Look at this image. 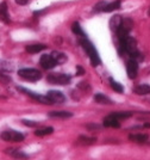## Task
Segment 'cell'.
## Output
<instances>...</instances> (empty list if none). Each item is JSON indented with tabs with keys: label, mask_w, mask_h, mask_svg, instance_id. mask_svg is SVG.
Wrapping results in <instances>:
<instances>
[{
	"label": "cell",
	"mask_w": 150,
	"mask_h": 160,
	"mask_svg": "<svg viewBox=\"0 0 150 160\" xmlns=\"http://www.w3.org/2000/svg\"><path fill=\"white\" fill-rule=\"evenodd\" d=\"M79 43L81 44V47L84 48L85 52L87 53L90 60H91L92 66H94V67L99 66V65L101 63V60H100V58H99V54H98V52H97V49L92 44L91 41L88 40L86 36H82V37L79 38Z\"/></svg>",
	"instance_id": "cell-1"
},
{
	"label": "cell",
	"mask_w": 150,
	"mask_h": 160,
	"mask_svg": "<svg viewBox=\"0 0 150 160\" xmlns=\"http://www.w3.org/2000/svg\"><path fill=\"white\" fill-rule=\"evenodd\" d=\"M124 50L126 54H129L132 59H135V60L137 61V59H142V56H141V53H139V50H138L137 48V42L135 38H132V37H128L126 40L124 41Z\"/></svg>",
	"instance_id": "cell-2"
},
{
	"label": "cell",
	"mask_w": 150,
	"mask_h": 160,
	"mask_svg": "<svg viewBox=\"0 0 150 160\" xmlns=\"http://www.w3.org/2000/svg\"><path fill=\"white\" fill-rule=\"evenodd\" d=\"M18 75L26 81H37L42 78V73L35 68H22L18 71Z\"/></svg>",
	"instance_id": "cell-3"
},
{
	"label": "cell",
	"mask_w": 150,
	"mask_h": 160,
	"mask_svg": "<svg viewBox=\"0 0 150 160\" xmlns=\"http://www.w3.org/2000/svg\"><path fill=\"white\" fill-rule=\"evenodd\" d=\"M48 81L52 84V85H67L70 82L72 78L67 74H62V73H52L48 75Z\"/></svg>",
	"instance_id": "cell-4"
},
{
	"label": "cell",
	"mask_w": 150,
	"mask_h": 160,
	"mask_svg": "<svg viewBox=\"0 0 150 160\" xmlns=\"http://www.w3.org/2000/svg\"><path fill=\"white\" fill-rule=\"evenodd\" d=\"M1 139L7 142H22L24 141V135L17 130L8 129L1 133Z\"/></svg>",
	"instance_id": "cell-5"
},
{
	"label": "cell",
	"mask_w": 150,
	"mask_h": 160,
	"mask_svg": "<svg viewBox=\"0 0 150 160\" xmlns=\"http://www.w3.org/2000/svg\"><path fill=\"white\" fill-rule=\"evenodd\" d=\"M17 90L20 91V92H24L26 96H29V97H31L32 99L37 100L39 103H42V104H46V105H51V100L49 99L46 96H42V94H38V93H35L32 91H30V90H26L24 87H17Z\"/></svg>",
	"instance_id": "cell-6"
},
{
	"label": "cell",
	"mask_w": 150,
	"mask_h": 160,
	"mask_svg": "<svg viewBox=\"0 0 150 160\" xmlns=\"http://www.w3.org/2000/svg\"><path fill=\"white\" fill-rule=\"evenodd\" d=\"M41 66L43 67L44 69H52L55 66H57V62L55 61V59L52 58L51 54H46V55H42L41 60H39Z\"/></svg>",
	"instance_id": "cell-7"
},
{
	"label": "cell",
	"mask_w": 150,
	"mask_h": 160,
	"mask_svg": "<svg viewBox=\"0 0 150 160\" xmlns=\"http://www.w3.org/2000/svg\"><path fill=\"white\" fill-rule=\"evenodd\" d=\"M126 73L130 79H135L138 73V63L135 59H131L126 63Z\"/></svg>",
	"instance_id": "cell-8"
},
{
	"label": "cell",
	"mask_w": 150,
	"mask_h": 160,
	"mask_svg": "<svg viewBox=\"0 0 150 160\" xmlns=\"http://www.w3.org/2000/svg\"><path fill=\"white\" fill-rule=\"evenodd\" d=\"M46 97L51 100L52 104H62L65 102V94L60 91H49Z\"/></svg>",
	"instance_id": "cell-9"
},
{
	"label": "cell",
	"mask_w": 150,
	"mask_h": 160,
	"mask_svg": "<svg viewBox=\"0 0 150 160\" xmlns=\"http://www.w3.org/2000/svg\"><path fill=\"white\" fill-rule=\"evenodd\" d=\"M105 127L107 128H119L120 127V122L117 117H114L113 115H109L107 117H105L104 121H103Z\"/></svg>",
	"instance_id": "cell-10"
},
{
	"label": "cell",
	"mask_w": 150,
	"mask_h": 160,
	"mask_svg": "<svg viewBox=\"0 0 150 160\" xmlns=\"http://www.w3.org/2000/svg\"><path fill=\"white\" fill-rule=\"evenodd\" d=\"M0 20L8 24L10 23V16H8V8H7V4L4 1L0 4Z\"/></svg>",
	"instance_id": "cell-11"
},
{
	"label": "cell",
	"mask_w": 150,
	"mask_h": 160,
	"mask_svg": "<svg viewBox=\"0 0 150 160\" xmlns=\"http://www.w3.org/2000/svg\"><path fill=\"white\" fill-rule=\"evenodd\" d=\"M46 48V44H42V43H36V44H29V46H26L25 50L27 53L30 54H36V53H39V52H42V50H44Z\"/></svg>",
	"instance_id": "cell-12"
},
{
	"label": "cell",
	"mask_w": 150,
	"mask_h": 160,
	"mask_svg": "<svg viewBox=\"0 0 150 160\" xmlns=\"http://www.w3.org/2000/svg\"><path fill=\"white\" fill-rule=\"evenodd\" d=\"M94 102L95 103H98V104H106V105H110L112 104V100L107 97V96H105L103 93H97L94 96Z\"/></svg>",
	"instance_id": "cell-13"
},
{
	"label": "cell",
	"mask_w": 150,
	"mask_h": 160,
	"mask_svg": "<svg viewBox=\"0 0 150 160\" xmlns=\"http://www.w3.org/2000/svg\"><path fill=\"white\" fill-rule=\"evenodd\" d=\"M122 22H123V18L120 16H114L110 19V27H111V30L113 31H117L119 27L122 25Z\"/></svg>",
	"instance_id": "cell-14"
},
{
	"label": "cell",
	"mask_w": 150,
	"mask_h": 160,
	"mask_svg": "<svg viewBox=\"0 0 150 160\" xmlns=\"http://www.w3.org/2000/svg\"><path fill=\"white\" fill-rule=\"evenodd\" d=\"M129 140L142 143V142H145L148 140V135L147 134H130L129 135Z\"/></svg>",
	"instance_id": "cell-15"
},
{
	"label": "cell",
	"mask_w": 150,
	"mask_h": 160,
	"mask_svg": "<svg viewBox=\"0 0 150 160\" xmlns=\"http://www.w3.org/2000/svg\"><path fill=\"white\" fill-rule=\"evenodd\" d=\"M73 113L69 111H51L49 112V117H56V118H69Z\"/></svg>",
	"instance_id": "cell-16"
},
{
	"label": "cell",
	"mask_w": 150,
	"mask_h": 160,
	"mask_svg": "<svg viewBox=\"0 0 150 160\" xmlns=\"http://www.w3.org/2000/svg\"><path fill=\"white\" fill-rule=\"evenodd\" d=\"M135 93L139 94V96H145V94H149L150 93V86L147 85V84H143V85H138L135 90Z\"/></svg>",
	"instance_id": "cell-17"
},
{
	"label": "cell",
	"mask_w": 150,
	"mask_h": 160,
	"mask_svg": "<svg viewBox=\"0 0 150 160\" xmlns=\"http://www.w3.org/2000/svg\"><path fill=\"white\" fill-rule=\"evenodd\" d=\"M97 139L95 138H90V136H80L78 139V143L79 145H84V146H90V145H93L95 143Z\"/></svg>",
	"instance_id": "cell-18"
},
{
	"label": "cell",
	"mask_w": 150,
	"mask_h": 160,
	"mask_svg": "<svg viewBox=\"0 0 150 160\" xmlns=\"http://www.w3.org/2000/svg\"><path fill=\"white\" fill-rule=\"evenodd\" d=\"M122 6V4H120V1L119 0H116V1H113L111 4H106V6L104 8V12H112V11H116V10H119Z\"/></svg>",
	"instance_id": "cell-19"
},
{
	"label": "cell",
	"mask_w": 150,
	"mask_h": 160,
	"mask_svg": "<svg viewBox=\"0 0 150 160\" xmlns=\"http://www.w3.org/2000/svg\"><path fill=\"white\" fill-rule=\"evenodd\" d=\"M52 58L55 59V61L57 62V65H62L67 61V55H65L63 53H60V52H52L51 53Z\"/></svg>",
	"instance_id": "cell-20"
},
{
	"label": "cell",
	"mask_w": 150,
	"mask_h": 160,
	"mask_svg": "<svg viewBox=\"0 0 150 160\" xmlns=\"http://www.w3.org/2000/svg\"><path fill=\"white\" fill-rule=\"evenodd\" d=\"M54 133V128L52 127H46V128H41V129H37L35 132V135L36 136H46V135H50V134Z\"/></svg>",
	"instance_id": "cell-21"
},
{
	"label": "cell",
	"mask_w": 150,
	"mask_h": 160,
	"mask_svg": "<svg viewBox=\"0 0 150 160\" xmlns=\"http://www.w3.org/2000/svg\"><path fill=\"white\" fill-rule=\"evenodd\" d=\"M72 31L76 36H79V37H82V36H86V33L84 32V30L81 29V27H80V24H79L78 22H75V23H73L72 25Z\"/></svg>",
	"instance_id": "cell-22"
},
{
	"label": "cell",
	"mask_w": 150,
	"mask_h": 160,
	"mask_svg": "<svg viewBox=\"0 0 150 160\" xmlns=\"http://www.w3.org/2000/svg\"><path fill=\"white\" fill-rule=\"evenodd\" d=\"M110 85H111L112 90H114V91L118 92V93H123V92H124V87L122 86V84H119V82H117V81H114L112 78H110Z\"/></svg>",
	"instance_id": "cell-23"
},
{
	"label": "cell",
	"mask_w": 150,
	"mask_h": 160,
	"mask_svg": "<svg viewBox=\"0 0 150 160\" xmlns=\"http://www.w3.org/2000/svg\"><path fill=\"white\" fill-rule=\"evenodd\" d=\"M111 115H113L114 117H117L118 120L120 121V120H125V118H129L133 113L130 112V111H118V112H113Z\"/></svg>",
	"instance_id": "cell-24"
},
{
	"label": "cell",
	"mask_w": 150,
	"mask_h": 160,
	"mask_svg": "<svg viewBox=\"0 0 150 160\" xmlns=\"http://www.w3.org/2000/svg\"><path fill=\"white\" fill-rule=\"evenodd\" d=\"M7 151H8L7 153H10L14 158H27V155L24 154L23 152H20L19 149H7Z\"/></svg>",
	"instance_id": "cell-25"
},
{
	"label": "cell",
	"mask_w": 150,
	"mask_h": 160,
	"mask_svg": "<svg viewBox=\"0 0 150 160\" xmlns=\"http://www.w3.org/2000/svg\"><path fill=\"white\" fill-rule=\"evenodd\" d=\"M106 1H100L98 2L97 5H94V8H93V12H95V13H99V12H104V8L106 6Z\"/></svg>",
	"instance_id": "cell-26"
},
{
	"label": "cell",
	"mask_w": 150,
	"mask_h": 160,
	"mask_svg": "<svg viewBox=\"0 0 150 160\" xmlns=\"http://www.w3.org/2000/svg\"><path fill=\"white\" fill-rule=\"evenodd\" d=\"M0 81L4 82V84H8V82H11V78L8 75H6V74L0 73Z\"/></svg>",
	"instance_id": "cell-27"
},
{
	"label": "cell",
	"mask_w": 150,
	"mask_h": 160,
	"mask_svg": "<svg viewBox=\"0 0 150 160\" xmlns=\"http://www.w3.org/2000/svg\"><path fill=\"white\" fill-rule=\"evenodd\" d=\"M23 124H25V126H27V127H36L38 123H37V122H33V121L23 120Z\"/></svg>",
	"instance_id": "cell-28"
},
{
	"label": "cell",
	"mask_w": 150,
	"mask_h": 160,
	"mask_svg": "<svg viewBox=\"0 0 150 160\" xmlns=\"http://www.w3.org/2000/svg\"><path fill=\"white\" fill-rule=\"evenodd\" d=\"M82 74H85V69L81 66H78L76 67V75H82Z\"/></svg>",
	"instance_id": "cell-29"
},
{
	"label": "cell",
	"mask_w": 150,
	"mask_h": 160,
	"mask_svg": "<svg viewBox=\"0 0 150 160\" xmlns=\"http://www.w3.org/2000/svg\"><path fill=\"white\" fill-rule=\"evenodd\" d=\"M29 1H30V0H16V2H17L18 5H22V6H23V5H26Z\"/></svg>",
	"instance_id": "cell-30"
},
{
	"label": "cell",
	"mask_w": 150,
	"mask_h": 160,
	"mask_svg": "<svg viewBox=\"0 0 150 160\" xmlns=\"http://www.w3.org/2000/svg\"><path fill=\"white\" fill-rule=\"evenodd\" d=\"M149 16H150V10H149Z\"/></svg>",
	"instance_id": "cell-31"
}]
</instances>
